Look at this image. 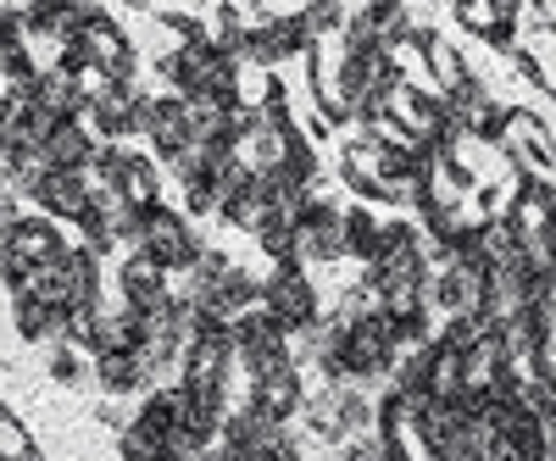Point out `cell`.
Returning <instances> with one entry per match:
<instances>
[{"label": "cell", "instance_id": "8fae6325", "mask_svg": "<svg viewBox=\"0 0 556 461\" xmlns=\"http://www.w3.org/2000/svg\"><path fill=\"white\" fill-rule=\"evenodd\" d=\"M12 228H17V212H12V195H7V190H0V240H7V234H12Z\"/></svg>", "mask_w": 556, "mask_h": 461}, {"label": "cell", "instance_id": "5b68a950", "mask_svg": "<svg viewBox=\"0 0 556 461\" xmlns=\"http://www.w3.org/2000/svg\"><path fill=\"white\" fill-rule=\"evenodd\" d=\"M51 217H78L84 222V212H89V201H96V183H89V172H51L45 167V178L28 190Z\"/></svg>", "mask_w": 556, "mask_h": 461}, {"label": "cell", "instance_id": "ba28073f", "mask_svg": "<svg viewBox=\"0 0 556 461\" xmlns=\"http://www.w3.org/2000/svg\"><path fill=\"white\" fill-rule=\"evenodd\" d=\"M17 334L23 340H67V311L39 306L34 295H17Z\"/></svg>", "mask_w": 556, "mask_h": 461}, {"label": "cell", "instance_id": "3957f363", "mask_svg": "<svg viewBox=\"0 0 556 461\" xmlns=\"http://www.w3.org/2000/svg\"><path fill=\"white\" fill-rule=\"evenodd\" d=\"M123 306L146 311V317H156V311L173 306V295H167V267L151 261L146 251H134V256L123 261Z\"/></svg>", "mask_w": 556, "mask_h": 461}, {"label": "cell", "instance_id": "7a4b0ae2", "mask_svg": "<svg viewBox=\"0 0 556 461\" xmlns=\"http://www.w3.org/2000/svg\"><path fill=\"white\" fill-rule=\"evenodd\" d=\"M267 317L278 322V329H312L317 322V300H312V290H306V279L295 267H285V272H273L267 279Z\"/></svg>", "mask_w": 556, "mask_h": 461}, {"label": "cell", "instance_id": "9c48e42d", "mask_svg": "<svg viewBox=\"0 0 556 461\" xmlns=\"http://www.w3.org/2000/svg\"><path fill=\"white\" fill-rule=\"evenodd\" d=\"M0 461H34V445H28L23 423L12 418L7 406H0Z\"/></svg>", "mask_w": 556, "mask_h": 461}, {"label": "cell", "instance_id": "6da1fadb", "mask_svg": "<svg viewBox=\"0 0 556 461\" xmlns=\"http://www.w3.org/2000/svg\"><path fill=\"white\" fill-rule=\"evenodd\" d=\"M134 245L146 251L151 261H162L167 272L201 261V240L190 234V222H184L178 212H162V206H151L146 217H139V240H134Z\"/></svg>", "mask_w": 556, "mask_h": 461}, {"label": "cell", "instance_id": "8992f818", "mask_svg": "<svg viewBox=\"0 0 556 461\" xmlns=\"http://www.w3.org/2000/svg\"><path fill=\"white\" fill-rule=\"evenodd\" d=\"M96 156H101V140L84 123H62L51 140H45V151H39V162L51 167V172H89V167H96Z\"/></svg>", "mask_w": 556, "mask_h": 461}, {"label": "cell", "instance_id": "52a82bcc", "mask_svg": "<svg viewBox=\"0 0 556 461\" xmlns=\"http://www.w3.org/2000/svg\"><path fill=\"white\" fill-rule=\"evenodd\" d=\"M96 379H101V389H106V395H128V389H139V384H151L146 361H139L134 350H117V356H96Z\"/></svg>", "mask_w": 556, "mask_h": 461}, {"label": "cell", "instance_id": "7c38bea8", "mask_svg": "<svg viewBox=\"0 0 556 461\" xmlns=\"http://www.w3.org/2000/svg\"><path fill=\"white\" fill-rule=\"evenodd\" d=\"M0 162H7V133H0Z\"/></svg>", "mask_w": 556, "mask_h": 461}, {"label": "cell", "instance_id": "277c9868", "mask_svg": "<svg viewBox=\"0 0 556 461\" xmlns=\"http://www.w3.org/2000/svg\"><path fill=\"white\" fill-rule=\"evenodd\" d=\"M56 256H67V245H62V234L51 222H39V217H17V228L7 240H0V261H17V267H45V261H56Z\"/></svg>", "mask_w": 556, "mask_h": 461}, {"label": "cell", "instance_id": "30bf717a", "mask_svg": "<svg viewBox=\"0 0 556 461\" xmlns=\"http://www.w3.org/2000/svg\"><path fill=\"white\" fill-rule=\"evenodd\" d=\"M51 379H56V384H78V379H84V367H78L73 345H62V350L51 356Z\"/></svg>", "mask_w": 556, "mask_h": 461}]
</instances>
